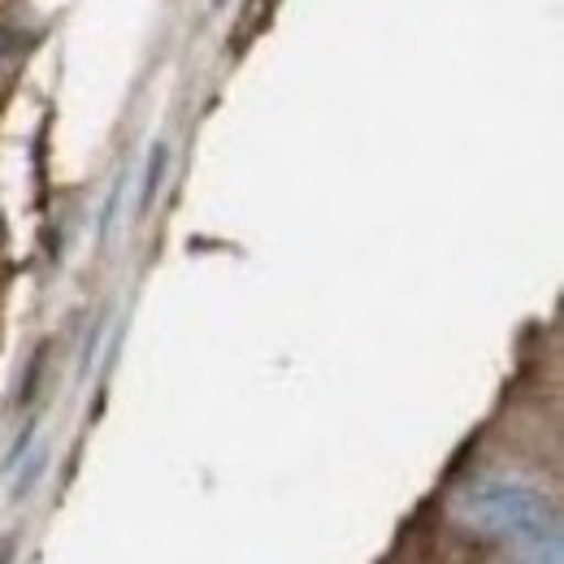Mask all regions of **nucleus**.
<instances>
[{"label":"nucleus","mask_w":564,"mask_h":564,"mask_svg":"<svg viewBox=\"0 0 564 564\" xmlns=\"http://www.w3.org/2000/svg\"><path fill=\"white\" fill-rule=\"evenodd\" d=\"M447 512L469 534L495 539V543H521L530 534H543V530L561 525L552 495L539 482H530L521 474H503V469L460 482L456 495L447 499Z\"/></svg>","instance_id":"1"},{"label":"nucleus","mask_w":564,"mask_h":564,"mask_svg":"<svg viewBox=\"0 0 564 564\" xmlns=\"http://www.w3.org/2000/svg\"><path fill=\"white\" fill-rule=\"evenodd\" d=\"M508 564H564L561 525L543 530V534H530L521 543H508Z\"/></svg>","instance_id":"2"},{"label":"nucleus","mask_w":564,"mask_h":564,"mask_svg":"<svg viewBox=\"0 0 564 564\" xmlns=\"http://www.w3.org/2000/svg\"><path fill=\"white\" fill-rule=\"evenodd\" d=\"M165 165H170V148H165V143H152V152H148V170H143L140 213L152 209V200H156V183L165 178Z\"/></svg>","instance_id":"3"}]
</instances>
